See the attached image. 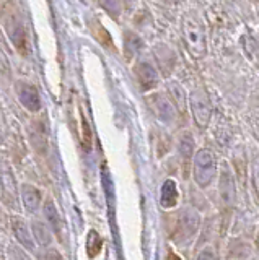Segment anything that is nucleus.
<instances>
[{
	"label": "nucleus",
	"instance_id": "f257e3e1",
	"mask_svg": "<svg viewBox=\"0 0 259 260\" xmlns=\"http://www.w3.org/2000/svg\"><path fill=\"white\" fill-rule=\"evenodd\" d=\"M183 36L189 54L196 57V59H202L207 51L206 32L204 26H202V21L196 13L189 12L183 18Z\"/></svg>",
	"mask_w": 259,
	"mask_h": 260
},
{
	"label": "nucleus",
	"instance_id": "f03ea898",
	"mask_svg": "<svg viewBox=\"0 0 259 260\" xmlns=\"http://www.w3.org/2000/svg\"><path fill=\"white\" fill-rule=\"evenodd\" d=\"M217 173V161L210 150H199L194 159V179L199 187H207Z\"/></svg>",
	"mask_w": 259,
	"mask_h": 260
},
{
	"label": "nucleus",
	"instance_id": "7ed1b4c3",
	"mask_svg": "<svg viewBox=\"0 0 259 260\" xmlns=\"http://www.w3.org/2000/svg\"><path fill=\"white\" fill-rule=\"evenodd\" d=\"M15 93H17L20 103L31 112H38L41 109V96L35 85L28 83L25 80L15 81Z\"/></svg>",
	"mask_w": 259,
	"mask_h": 260
},
{
	"label": "nucleus",
	"instance_id": "20e7f679",
	"mask_svg": "<svg viewBox=\"0 0 259 260\" xmlns=\"http://www.w3.org/2000/svg\"><path fill=\"white\" fill-rule=\"evenodd\" d=\"M191 109L194 114V120L200 128H206L210 120V101L204 91H194L191 94Z\"/></svg>",
	"mask_w": 259,
	"mask_h": 260
},
{
	"label": "nucleus",
	"instance_id": "39448f33",
	"mask_svg": "<svg viewBox=\"0 0 259 260\" xmlns=\"http://www.w3.org/2000/svg\"><path fill=\"white\" fill-rule=\"evenodd\" d=\"M10 228H12L13 236L17 238V241L28 252L36 250V242L33 238V233H31V224H28V221H25L21 216H13L10 219Z\"/></svg>",
	"mask_w": 259,
	"mask_h": 260
},
{
	"label": "nucleus",
	"instance_id": "423d86ee",
	"mask_svg": "<svg viewBox=\"0 0 259 260\" xmlns=\"http://www.w3.org/2000/svg\"><path fill=\"white\" fill-rule=\"evenodd\" d=\"M20 200L23 210L30 215L38 213V210L41 208L43 203V192L33 184H21L20 187Z\"/></svg>",
	"mask_w": 259,
	"mask_h": 260
},
{
	"label": "nucleus",
	"instance_id": "0eeeda50",
	"mask_svg": "<svg viewBox=\"0 0 259 260\" xmlns=\"http://www.w3.org/2000/svg\"><path fill=\"white\" fill-rule=\"evenodd\" d=\"M7 31H9V36L10 39L13 41L15 47L18 49L20 52L25 54V49H26V32H25V24H23V21L20 18H17V16H12V18L7 21Z\"/></svg>",
	"mask_w": 259,
	"mask_h": 260
},
{
	"label": "nucleus",
	"instance_id": "6e6552de",
	"mask_svg": "<svg viewBox=\"0 0 259 260\" xmlns=\"http://www.w3.org/2000/svg\"><path fill=\"white\" fill-rule=\"evenodd\" d=\"M220 197H222V203L226 208H232L235 199H237V193H235V181L228 169H223L220 174Z\"/></svg>",
	"mask_w": 259,
	"mask_h": 260
},
{
	"label": "nucleus",
	"instance_id": "1a4fd4ad",
	"mask_svg": "<svg viewBox=\"0 0 259 260\" xmlns=\"http://www.w3.org/2000/svg\"><path fill=\"white\" fill-rule=\"evenodd\" d=\"M31 233H33L36 246H39V247H49L51 246L52 230L47 223L41 221V219H33V221H31Z\"/></svg>",
	"mask_w": 259,
	"mask_h": 260
},
{
	"label": "nucleus",
	"instance_id": "9d476101",
	"mask_svg": "<svg viewBox=\"0 0 259 260\" xmlns=\"http://www.w3.org/2000/svg\"><path fill=\"white\" fill-rule=\"evenodd\" d=\"M152 101H155V103H153V104H155V112H157V116L161 120L168 122V124L175 120V117H176L175 104H173V101L169 100L166 94H157V96H153Z\"/></svg>",
	"mask_w": 259,
	"mask_h": 260
},
{
	"label": "nucleus",
	"instance_id": "9b49d317",
	"mask_svg": "<svg viewBox=\"0 0 259 260\" xmlns=\"http://www.w3.org/2000/svg\"><path fill=\"white\" fill-rule=\"evenodd\" d=\"M135 75H137V80L140 81V85H142V88L145 89V91H147V89H153L158 85L157 72L147 62L137 65V67H135Z\"/></svg>",
	"mask_w": 259,
	"mask_h": 260
},
{
	"label": "nucleus",
	"instance_id": "f8f14e48",
	"mask_svg": "<svg viewBox=\"0 0 259 260\" xmlns=\"http://www.w3.org/2000/svg\"><path fill=\"white\" fill-rule=\"evenodd\" d=\"M199 228V215L194 213L192 210H188L186 213H183L181 219H180V224H178V236H183L184 234L188 236V239H191L194 234H196Z\"/></svg>",
	"mask_w": 259,
	"mask_h": 260
},
{
	"label": "nucleus",
	"instance_id": "ddd939ff",
	"mask_svg": "<svg viewBox=\"0 0 259 260\" xmlns=\"http://www.w3.org/2000/svg\"><path fill=\"white\" fill-rule=\"evenodd\" d=\"M160 202H161V207L163 208H173L178 203V189L173 181L165 182L163 189H161Z\"/></svg>",
	"mask_w": 259,
	"mask_h": 260
},
{
	"label": "nucleus",
	"instance_id": "4468645a",
	"mask_svg": "<svg viewBox=\"0 0 259 260\" xmlns=\"http://www.w3.org/2000/svg\"><path fill=\"white\" fill-rule=\"evenodd\" d=\"M44 215L47 218V224L51 226V230L54 233L59 234V228H61V216L57 213V208H55L52 200H47L44 203Z\"/></svg>",
	"mask_w": 259,
	"mask_h": 260
},
{
	"label": "nucleus",
	"instance_id": "2eb2a0df",
	"mask_svg": "<svg viewBox=\"0 0 259 260\" xmlns=\"http://www.w3.org/2000/svg\"><path fill=\"white\" fill-rule=\"evenodd\" d=\"M101 238H100V234L96 233V231H90V234H88V239H87V252H88V255L90 257H95V255H98V252L101 250Z\"/></svg>",
	"mask_w": 259,
	"mask_h": 260
},
{
	"label": "nucleus",
	"instance_id": "dca6fc26",
	"mask_svg": "<svg viewBox=\"0 0 259 260\" xmlns=\"http://www.w3.org/2000/svg\"><path fill=\"white\" fill-rule=\"evenodd\" d=\"M192 148H194L192 138H191V135L188 134V135H186V138H184V137L181 138V143H180V150H181V153H183L181 156H183V159H184V165H186V166H188V162H189Z\"/></svg>",
	"mask_w": 259,
	"mask_h": 260
},
{
	"label": "nucleus",
	"instance_id": "f3484780",
	"mask_svg": "<svg viewBox=\"0 0 259 260\" xmlns=\"http://www.w3.org/2000/svg\"><path fill=\"white\" fill-rule=\"evenodd\" d=\"M10 62H9V57L5 55V52L2 51V47H0V77H10Z\"/></svg>",
	"mask_w": 259,
	"mask_h": 260
},
{
	"label": "nucleus",
	"instance_id": "a211bd4d",
	"mask_svg": "<svg viewBox=\"0 0 259 260\" xmlns=\"http://www.w3.org/2000/svg\"><path fill=\"white\" fill-rule=\"evenodd\" d=\"M253 185H254L256 195L259 197V162H256L253 169Z\"/></svg>",
	"mask_w": 259,
	"mask_h": 260
},
{
	"label": "nucleus",
	"instance_id": "6ab92c4d",
	"mask_svg": "<svg viewBox=\"0 0 259 260\" xmlns=\"http://www.w3.org/2000/svg\"><path fill=\"white\" fill-rule=\"evenodd\" d=\"M197 260H215V255L212 254V250H210V249H204L199 254Z\"/></svg>",
	"mask_w": 259,
	"mask_h": 260
},
{
	"label": "nucleus",
	"instance_id": "aec40b11",
	"mask_svg": "<svg viewBox=\"0 0 259 260\" xmlns=\"http://www.w3.org/2000/svg\"><path fill=\"white\" fill-rule=\"evenodd\" d=\"M7 223H9V219H7V215H5L4 208L0 207V230H4V228L7 226Z\"/></svg>",
	"mask_w": 259,
	"mask_h": 260
},
{
	"label": "nucleus",
	"instance_id": "412c9836",
	"mask_svg": "<svg viewBox=\"0 0 259 260\" xmlns=\"http://www.w3.org/2000/svg\"><path fill=\"white\" fill-rule=\"evenodd\" d=\"M256 244H257V250H259V233H257V239H256Z\"/></svg>",
	"mask_w": 259,
	"mask_h": 260
}]
</instances>
